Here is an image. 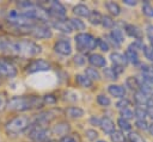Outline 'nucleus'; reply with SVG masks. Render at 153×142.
<instances>
[{
  "instance_id": "1",
  "label": "nucleus",
  "mask_w": 153,
  "mask_h": 142,
  "mask_svg": "<svg viewBox=\"0 0 153 142\" xmlns=\"http://www.w3.org/2000/svg\"><path fill=\"white\" fill-rule=\"evenodd\" d=\"M31 124V117L25 115H17L8 118L4 124V131L8 137H17L25 134Z\"/></svg>"
},
{
  "instance_id": "2",
  "label": "nucleus",
  "mask_w": 153,
  "mask_h": 142,
  "mask_svg": "<svg viewBox=\"0 0 153 142\" xmlns=\"http://www.w3.org/2000/svg\"><path fill=\"white\" fill-rule=\"evenodd\" d=\"M74 42L79 54H88L97 48V38L88 32H79L74 36Z\"/></svg>"
},
{
  "instance_id": "3",
  "label": "nucleus",
  "mask_w": 153,
  "mask_h": 142,
  "mask_svg": "<svg viewBox=\"0 0 153 142\" xmlns=\"http://www.w3.org/2000/svg\"><path fill=\"white\" fill-rule=\"evenodd\" d=\"M6 110L10 112H26L32 110L31 94L30 95H13L8 98Z\"/></svg>"
},
{
  "instance_id": "4",
  "label": "nucleus",
  "mask_w": 153,
  "mask_h": 142,
  "mask_svg": "<svg viewBox=\"0 0 153 142\" xmlns=\"http://www.w3.org/2000/svg\"><path fill=\"white\" fill-rule=\"evenodd\" d=\"M2 20H5L6 23H10V24H13V25H17V26H33L36 25V23H33L32 20H30L23 12H20L18 8H11L8 10L4 17H2Z\"/></svg>"
},
{
  "instance_id": "5",
  "label": "nucleus",
  "mask_w": 153,
  "mask_h": 142,
  "mask_svg": "<svg viewBox=\"0 0 153 142\" xmlns=\"http://www.w3.org/2000/svg\"><path fill=\"white\" fill-rule=\"evenodd\" d=\"M50 129L48 126L38 125V124H30L27 130L25 131V135L33 142H45L49 140Z\"/></svg>"
},
{
  "instance_id": "6",
  "label": "nucleus",
  "mask_w": 153,
  "mask_h": 142,
  "mask_svg": "<svg viewBox=\"0 0 153 142\" xmlns=\"http://www.w3.org/2000/svg\"><path fill=\"white\" fill-rule=\"evenodd\" d=\"M18 74V68L14 61L8 57L0 55V79H13Z\"/></svg>"
},
{
  "instance_id": "7",
  "label": "nucleus",
  "mask_w": 153,
  "mask_h": 142,
  "mask_svg": "<svg viewBox=\"0 0 153 142\" xmlns=\"http://www.w3.org/2000/svg\"><path fill=\"white\" fill-rule=\"evenodd\" d=\"M35 39H49L53 37V31L49 25L47 24H36L31 29L30 33Z\"/></svg>"
},
{
  "instance_id": "8",
  "label": "nucleus",
  "mask_w": 153,
  "mask_h": 142,
  "mask_svg": "<svg viewBox=\"0 0 153 142\" xmlns=\"http://www.w3.org/2000/svg\"><path fill=\"white\" fill-rule=\"evenodd\" d=\"M50 63L43 58H35L32 61H30L26 67H25V70L27 74H33V73H37V72H47L50 69Z\"/></svg>"
},
{
  "instance_id": "9",
  "label": "nucleus",
  "mask_w": 153,
  "mask_h": 142,
  "mask_svg": "<svg viewBox=\"0 0 153 142\" xmlns=\"http://www.w3.org/2000/svg\"><path fill=\"white\" fill-rule=\"evenodd\" d=\"M72 45L69 43V41L67 39H60V41H56L54 43V51L59 55H62V56H69L72 54Z\"/></svg>"
},
{
  "instance_id": "10",
  "label": "nucleus",
  "mask_w": 153,
  "mask_h": 142,
  "mask_svg": "<svg viewBox=\"0 0 153 142\" xmlns=\"http://www.w3.org/2000/svg\"><path fill=\"white\" fill-rule=\"evenodd\" d=\"M71 131V124L66 121H60L57 123H55L53 125V128L50 129V132L54 135H59L61 137L68 135V132Z\"/></svg>"
},
{
  "instance_id": "11",
  "label": "nucleus",
  "mask_w": 153,
  "mask_h": 142,
  "mask_svg": "<svg viewBox=\"0 0 153 142\" xmlns=\"http://www.w3.org/2000/svg\"><path fill=\"white\" fill-rule=\"evenodd\" d=\"M124 31H126V33H127L129 37H131V38H134V39L142 41V38H143V32H142V30H141L139 26L134 25V24H124Z\"/></svg>"
},
{
  "instance_id": "12",
  "label": "nucleus",
  "mask_w": 153,
  "mask_h": 142,
  "mask_svg": "<svg viewBox=\"0 0 153 142\" xmlns=\"http://www.w3.org/2000/svg\"><path fill=\"white\" fill-rule=\"evenodd\" d=\"M87 61L91 66H93V68L94 67L96 68H105L106 67V60L100 54H96V53L90 54L87 56Z\"/></svg>"
},
{
  "instance_id": "13",
  "label": "nucleus",
  "mask_w": 153,
  "mask_h": 142,
  "mask_svg": "<svg viewBox=\"0 0 153 142\" xmlns=\"http://www.w3.org/2000/svg\"><path fill=\"white\" fill-rule=\"evenodd\" d=\"M109 58H110V61L112 62V64L116 66V67L126 68L127 64H128V61H127L126 56H124L123 54L118 53V51H112V53L110 54V57H109Z\"/></svg>"
},
{
  "instance_id": "14",
  "label": "nucleus",
  "mask_w": 153,
  "mask_h": 142,
  "mask_svg": "<svg viewBox=\"0 0 153 142\" xmlns=\"http://www.w3.org/2000/svg\"><path fill=\"white\" fill-rule=\"evenodd\" d=\"M100 129L103 130V132L104 134H106V135H111L116 129H115V123H114V121L111 119V118H109V117H103L102 119H100Z\"/></svg>"
},
{
  "instance_id": "15",
  "label": "nucleus",
  "mask_w": 153,
  "mask_h": 142,
  "mask_svg": "<svg viewBox=\"0 0 153 142\" xmlns=\"http://www.w3.org/2000/svg\"><path fill=\"white\" fill-rule=\"evenodd\" d=\"M50 24H51V26L54 29H56V30H59V31H61L63 33H71L73 31L69 21H67L65 19L63 20H53Z\"/></svg>"
},
{
  "instance_id": "16",
  "label": "nucleus",
  "mask_w": 153,
  "mask_h": 142,
  "mask_svg": "<svg viewBox=\"0 0 153 142\" xmlns=\"http://www.w3.org/2000/svg\"><path fill=\"white\" fill-rule=\"evenodd\" d=\"M108 92H109L112 97H115V98H120V99H122V98L126 97V88H124L123 86H121V85H116V84H111V85H109V87H108Z\"/></svg>"
},
{
  "instance_id": "17",
  "label": "nucleus",
  "mask_w": 153,
  "mask_h": 142,
  "mask_svg": "<svg viewBox=\"0 0 153 142\" xmlns=\"http://www.w3.org/2000/svg\"><path fill=\"white\" fill-rule=\"evenodd\" d=\"M65 115L69 118L76 119V118H81L84 116V110L79 106H68L65 110Z\"/></svg>"
},
{
  "instance_id": "18",
  "label": "nucleus",
  "mask_w": 153,
  "mask_h": 142,
  "mask_svg": "<svg viewBox=\"0 0 153 142\" xmlns=\"http://www.w3.org/2000/svg\"><path fill=\"white\" fill-rule=\"evenodd\" d=\"M123 55L126 56L128 63L130 62V63H133V64H135V66H136V64H140V58H139L137 51H135V50L131 49L130 47H128V48L126 49V51H124Z\"/></svg>"
},
{
  "instance_id": "19",
  "label": "nucleus",
  "mask_w": 153,
  "mask_h": 142,
  "mask_svg": "<svg viewBox=\"0 0 153 142\" xmlns=\"http://www.w3.org/2000/svg\"><path fill=\"white\" fill-rule=\"evenodd\" d=\"M90 12H91L90 8L86 5H84V4H78V5H75L73 7V13L75 14L76 18L78 17H85V18H87L88 14H90Z\"/></svg>"
},
{
  "instance_id": "20",
  "label": "nucleus",
  "mask_w": 153,
  "mask_h": 142,
  "mask_svg": "<svg viewBox=\"0 0 153 142\" xmlns=\"http://www.w3.org/2000/svg\"><path fill=\"white\" fill-rule=\"evenodd\" d=\"M84 75H86L91 81H99L100 78V73L97 70V68L93 67H86L84 70Z\"/></svg>"
},
{
  "instance_id": "21",
  "label": "nucleus",
  "mask_w": 153,
  "mask_h": 142,
  "mask_svg": "<svg viewBox=\"0 0 153 142\" xmlns=\"http://www.w3.org/2000/svg\"><path fill=\"white\" fill-rule=\"evenodd\" d=\"M75 82L80 86V87H84V88H90L92 87L93 85V81H91L86 75L84 74H76L75 75Z\"/></svg>"
},
{
  "instance_id": "22",
  "label": "nucleus",
  "mask_w": 153,
  "mask_h": 142,
  "mask_svg": "<svg viewBox=\"0 0 153 142\" xmlns=\"http://www.w3.org/2000/svg\"><path fill=\"white\" fill-rule=\"evenodd\" d=\"M87 19H88V21H90L92 25H96V26H97V25L102 24L103 16H102V13H100L98 10H92V11L90 12Z\"/></svg>"
},
{
  "instance_id": "23",
  "label": "nucleus",
  "mask_w": 153,
  "mask_h": 142,
  "mask_svg": "<svg viewBox=\"0 0 153 142\" xmlns=\"http://www.w3.org/2000/svg\"><path fill=\"white\" fill-rule=\"evenodd\" d=\"M148 98L149 97H147L146 94H143L140 89L139 91H136V92H134V94H133V99H134V101L136 103V105L137 106H146L147 105V101H148Z\"/></svg>"
},
{
  "instance_id": "24",
  "label": "nucleus",
  "mask_w": 153,
  "mask_h": 142,
  "mask_svg": "<svg viewBox=\"0 0 153 142\" xmlns=\"http://www.w3.org/2000/svg\"><path fill=\"white\" fill-rule=\"evenodd\" d=\"M105 7H106V10L109 11V13L111 16L117 17V16L121 14V11H122L121 10V6L117 2H115V1H106L105 2Z\"/></svg>"
},
{
  "instance_id": "25",
  "label": "nucleus",
  "mask_w": 153,
  "mask_h": 142,
  "mask_svg": "<svg viewBox=\"0 0 153 142\" xmlns=\"http://www.w3.org/2000/svg\"><path fill=\"white\" fill-rule=\"evenodd\" d=\"M68 21H69V24H71V26H72L73 30H79V31H81V30H85V29H86V24H85L80 18L72 17V18H69Z\"/></svg>"
},
{
  "instance_id": "26",
  "label": "nucleus",
  "mask_w": 153,
  "mask_h": 142,
  "mask_svg": "<svg viewBox=\"0 0 153 142\" xmlns=\"http://www.w3.org/2000/svg\"><path fill=\"white\" fill-rule=\"evenodd\" d=\"M126 86L129 89L134 91V92H136V91L140 89V82H139V80L135 76H128L126 79Z\"/></svg>"
},
{
  "instance_id": "27",
  "label": "nucleus",
  "mask_w": 153,
  "mask_h": 142,
  "mask_svg": "<svg viewBox=\"0 0 153 142\" xmlns=\"http://www.w3.org/2000/svg\"><path fill=\"white\" fill-rule=\"evenodd\" d=\"M109 35H110V36H111L118 44H122V43L124 42V35H123V31H122L121 29H118V27H114Z\"/></svg>"
},
{
  "instance_id": "28",
  "label": "nucleus",
  "mask_w": 153,
  "mask_h": 142,
  "mask_svg": "<svg viewBox=\"0 0 153 142\" xmlns=\"http://www.w3.org/2000/svg\"><path fill=\"white\" fill-rule=\"evenodd\" d=\"M103 74L108 80H111V81H116L118 79V74L115 72L112 67H105L103 69Z\"/></svg>"
},
{
  "instance_id": "29",
  "label": "nucleus",
  "mask_w": 153,
  "mask_h": 142,
  "mask_svg": "<svg viewBox=\"0 0 153 142\" xmlns=\"http://www.w3.org/2000/svg\"><path fill=\"white\" fill-rule=\"evenodd\" d=\"M110 138H111V142H126V141L128 140L121 130H115V131L110 135Z\"/></svg>"
},
{
  "instance_id": "30",
  "label": "nucleus",
  "mask_w": 153,
  "mask_h": 142,
  "mask_svg": "<svg viewBox=\"0 0 153 142\" xmlns=\"http://www.w3.org/2000/svg\"><path fill=\"white\" fill-rule=\"evenodd\" d=\"M115 20L111 16H103V19H102V25L104 29H114L115 27Z\"/></svg>"
},
{
  "instance_id": "31",
  "label": "nucleus",
  "mask_w": 153,
  "mask_h": 142,
  "mask_svg": "<svg viewBox=\"0 0 153 142\" xmlns=\"http://www.w3.org/2000/svg\"><path fill=\"white\" fill-rule=\"evenodd\" d=\"M96 100H97V104L100 105V106H103V107H108V106H110V104H111L110 98L106 97L105 94H98L97 98H96Z\"/></svg>"
},
{
  "instance_id": "32",
  "label": "nucleus",
  "mask_w": 153,
  "mask_h": 142,
  "mask_svg": "<svg viewBox=\"0 0 153 142\" xmlns=\"http://www.w3.org/2000/svg\"><path fill=\"white\" fill-rule=\"evenodd\" d=\"M142 13L149 18H153V6L149 4L148 0H146L145 2H142V8H141Z\"/></svg>"
},
{
  "instance_id": "33",
  "label": "nucleus",
  "mask_w": 153,
  "mask_h": 142,
  "mask_svg": "<svg viewBox=\"0 0 153 142\" xmlns=\"http://www.w3.org/2000/svg\"><path fill=\"white\" fill-rule=\"evenodd\" d=\"M117 125L120 128V130L123 131H130L131 130V124L129 123V121H126L123 118H118L117 119Z\"/></svg>"
},
{
  "instance_id": "34",
  "label": "nucleus",
  "mask_w": 153,
  "mask_h": 142,
  "mask_svg": "<svg viewBox=\"0 0 153 142\" xmlns=\"http://www.w3.org/2000/svg\"><path fill=\"white\" fill-rule=\"evenodd\" d=\"M120 118H123L126 121H129V119H133L134 118V111L129 107H126L123 110H120Z\"/></svg>"
},
{
  "instance_id": "35",
  "label": "nucleus",
  "mask_w": 153,
  "mask_h": 142,
  "mask_svg": "<svg viewBox=\"0 0 153 142\" xmlns=\"http://www.w3.org/2000/svg\"><path fill=\"white\" fill-rule=\"evenodd\" d=\"M146 116H147L146 107H143V106H137V107H135V110H134V117H136L137 119H145Z\"/></svg>"
},
{
  "instance_id": "36",
  "label": "nucleus",
  "mask_w": 153,
  "mask_h": 142,
  "mask_svg": "<svg viewBox=\"0 0 153 142\" xmlns=\"http://www.w3.org/2000/svg\"><path fill=\"white\" fill-rule=\"evenodd\" d=\"M127 138H128L129 142H145L143 137L141 135H139L137 132H134V131H130L128 134V137Z\"/></svg>"
},
{
  "instance_id": "37",
  "label": "nucleus",
  "mask_w": 153,
  "mask_h": 142,
  "mask_svg": "<svg viewBox=\"0 0 153 142\" xmlns=\"http://www.w3.org/2000/svg\"><path fill=\"white\" fill-rule=\"evenodd\" d=\"M97 47H98L102 51H104V53L109 51V49H110V45H109L108 42H106L105 39H103V38H97Z\"/></svg>"
},
{
  "instance_id": "38",
  "label": "nucleus",
  "mask_w": 153,
  "mask_h": 142,
  "mask_svg": "<svg viewBox=\"0 0 153 142\" xmlns=\"http://www.w3.org/2000/svg\"><path fill=\"white\" fill-rule=\"evenodd\" d=\"M85 136L87 137L88 141H96L98 138V132L94 129H87L85 131Z\"/></svg>"
},
{
  "instance_id": "39",
  "label": "nucleus",
  "mask_w": 153,
  "mask_h": 142,
  "mask_svg": "<svg viewBox=\"0 0 153 142\" xmlns=\"http://www.w3.org/2000/svg\"><path fill=\"white\" fill-rule=\"evenodd\" d=\"M73 62H74L76 66H84L85 62H86V57H85L82 54H76V55H74V57H73Z\"/></svg>"
},
{
  "instance_id": "40",
  "label": "nucleus",
  "mask_w": 153,
  "mask_h": 142,
  "mask_svg": "<svg viewBox=\"0 0 153 142\" xmlns=\"http://www.w3.org/2000/svg\"><path fill=\"white\" fill-rule=\"evenodd\" d=\"M43 101H44V104L54 105V104H56V101H57V97H55L54 94H45V95L43 97Z\"/></svg>"
},
{
  "instance_id": "41",
  "label": "nucleus",
  "mask_w": 153,
  "mask_h": 142,
  "mask_svg": "<svg viewBox=\"0 0 153 142\" xmlns=\"http://www.w3.org/2000/svg\"><path fill=\"white\" fill-rule=\"evenodd\" d=\"M129 106H130V101H129L127 98H122V99H120V100L116 103V107H117L118 110H123V109L129 107Z\"/></svg>"
},
{
  "instance_id": "42",
  "label": "nucleus",
  "mask_w": 153,
  "mask_h": 142,
  "mask_svg": "<svg viewBox=\"0 0 153 142\" xmlns=\"http://www.w3.org/2000/svg\"><path fill=\"white\" fill-rule=\"evenodd\" d=\"M148 123L146 119H136L135 121V126L140 130H148Z\"/></svg>"
},
{
  "instance_id": "43",
  "label": "nucleus",
  "mask_w": 153,
  "mask_h": 142,
  "mask_svg": "<svg viewBox=\"0 0 153 142\" xmlns=\"http://www.w3.org/2000/svg\"><path fill=\"white\" fill-rule=\"evenodd\" d=\"M131 49H134L135 51H137V50H143V47H145V44H143V42L142 41H137V39H134V42L129 45Z\"/></svg>"
},
{
  "instance_id": "44",
  "label": "nucleus",
  "mask_w": 153,
  "mask_h": 142,
  "mask_svg": "<svg viewBox=\"0 0 153 142\" xmlns=\"http://www.w3.org/2000/svg\"><path fill=\"white\" fill-rule=\"evenodd\" d=\"M7 100H8V99L6 98V95H5L2 92H0V112H2V111L6 110Z\"/></svg>"
},
{
  "instance_id": "45",
  "label": "nucleus",
  "mask_w": 153,
  "mask_h": 142,
  "mask_svg": "<svg viewBox=\"0 0 153 142\" xmlns=\"http://www.w3.org/2000/svg\"><path fill=\"white\" fill-rule=\"evenodd\" d=\"M105 41L108 42V44H109L110 47H114V48H116V49H118V48L121 47V44H118L110 35H106V36H105Z\"/></svg>"
},
{
  "instance_id": "46",
  "label": "nucleus",
  "mask_w": 153,
  "mask_h": 142,
  "mask_svg": "<svg viewBox=\"0 0 153 142\" xmlns=\"http://www.w3.org/2000/svg\"><path fill=\"white\" fill-rule=\"evenodd\" d=\"M146 35H147L151 44H153V24L147 25V27H146Z\"/></svg>"
},
{
  "instance_id": "47",
  "label": "nucleus",
  "mask_w": 153,
  "mask_h": 142,
  "mask_svg": "<svg viewBox=\"0 0 153 142\" xmlns=\"http://www.w3.org/2000/svg\"><path fill=\"white\" fill-rule=\"evenodd\" d=\"M100 119L102 118H99L98 116H91V118H90V124L91 125H93V126H99L100 125Z\"/></svg>"
},
{
  "instance_id": "48",
  "label": "nucleus",
  "mask_w": 153,
  "mask_h": 142,
  "mask_svg": "<svg viewBox=\"0 0 153 142\" xmlns=\"http://www.w3.org/2000/svg\"><path fill=\"white\" fill-rule=\"evenodd\" d=\"M59 142H76V141H75V138H74L73 136H71V135H66V136L61 137Z\"/></svg>"
},
{
  "instance_id": "49",
  "label": "nucleus",
  "mask_w": 153,
  "mask_h": 142,
  "mask_svg": "<svg viewBox=\"0 0 153 142\" xmlns=\"http://www.w3.org/2000/svg\"><path fill=\"white\" fill-rule=\"evenodd\" d=\"M146 112H147V116L153 119V106H146Z\"/></svg>"
},
{
  "instance_id": "50",
  "label": "nucleus",
  "mask_w": 153,
  "mask_h": 142,
  "mask_svg": "<svg viewBox=\"0 0 153 142\" xmlns=\"http://www.w3.org/2000/svg\"><path fill=\"white\" fill-rule=\"evenodd\" d=\"M123 4H126L128 6H135L137 4V1H135V0H123Z\"/></svg>"
},
{
  "instance_id": "51",
  "label": "nucleus",
  "mask_w": 153,
  "mask_h": 142,
  "mask_svg": "<svg viewBox=\"0 0 153 142\" xmlns=\"http://www.w3.org/2000/svg\"><path fill=\"white\" fill-rule=\"evenodd\" d=\"M148 131H149V134L153 136V123H151V124L148 125Z\"/></svg>"
},
{
  "instance_id": "52",
  "label": "nucleus",
  "mask_w": 153,
  "mask_h": 142,
  "mask_svg": "<svg viewBox=\"0 0 153 142\" xmlns=\"http://www.w3.org/2000/svg\"><path fill=\"white\" fill-rule=\"evenodd\" d=\"M45 142H59L57 140H53V138H49V140H47Z\"/></svg>"
},
{
  "instance_id": "53",
  "label": "nucleus",
  "mask_w": 153,
  "mask_h": 142,
  "mask_svg": "<svg viewBox=\"0 0 153 142\" xmlns=\"http://www.w3.org/2000/svg\"><path fill=\"white\" fill-rule=\"evenodd\" d=\"M96 142H106V141H105V140H97Z\"/></svg>"
},
{
  "instance_id": "54",
  "label": "nucleus",
  "mask_w": 153,
  "mask_h": 142,
  "mask_svg": "<svg viewBox=\"0 0 153 142\" xmlns=\"http://www.w3.org/2000/svg\"><path fill=\"white\" fill-rule=\"evenodd\" d=\"M152 68H153V64H152Z\"/></svg>"
}]
</instances>
